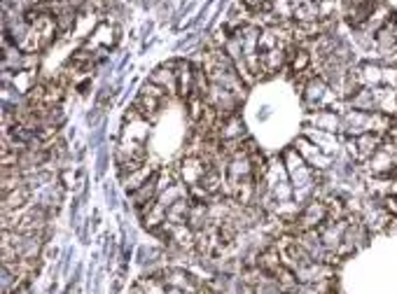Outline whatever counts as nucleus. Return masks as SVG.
Here are the masks:
<instances>
[{
	"label": "nucleus",
	"instance_id": "1",
	"mask_svg": "<svg viewBox=\"0 0 397 294\" xmlns=\"http://www.w3.org/2000/svg\"><path fill=\"white\" fill-rule=\"evenodd\" d=\"M301 96H304L306 108L311 110V113H315V110H334L341 101L339 94H336L332 87H329L327 79H322L320 75L308 77Z\"/></svg>",
	"mask_w": 397,
	"mask_h": 294
},
{
	"label": "nucleus",
	"instance_id": "2",
	"mask_svg": "<svg viewBox=\"0 0 397 294\" xmlns=\"http://www.w3.org/2000/svg\"><path fill=\"white\" fill-rule=\"evenodd\" d=\"M285 171L290 175V182L295 189H308L313 187V182L318 180V171L313 166H308V161L297 152V147H288L283 154Z\"/></svg>",
	"mask_w": 397,
	"mask_h": 294
},
{
	"label": "nucleus",
	"instance_id": "3",
	"mask_svg": "<svg viewBox=\"0 0 397 294\" xmlns=\"http://www.w3.org/2000/svg\"><path fill=\"white\" fill-rule=\"evenodd\" d=\"M166 96H168V94L161 89V87H157V84L148 79V82L143 84V89L138 91V96L134 98V106H131V110L141 115L143 120L154 122L159 117L161 108H164Z\"/></svg>",
	"mask_w": 397,
	"mask_h": 294
},
{
	"label": "nucleus",
	"instance_id": "4",
	"mask_svg": "<svg viewBox=\"0 0 397 294\" xmlns=\"http://www.w3.org/2000/svg\"><path fill=\"white\" fill-rule=\"evenodd\" d=\"M367 173L374 178H395L397 171V147L391 143H384L370 159L365 161Z\"/></svg>",
	"mask_w": 397,
	"mask_h": 294
},
{
	"label": "nucleus",
	"instance_id": "5",
	"mask_svg": "<svg viewBox=\"0 0 397 294\" xmlns=\"http://www.w3.org/2000/svg\"><path fill=\"white\" fill-rule=\"evenodd\" d=\"M329 219V210H327V203L322 201V198H308L304 203V208L299 210L297 215V222L292 224V229L295 231H308V229H320L322 224H325Z\"/></svg>",
	"mask_w": 397,
	"mask_h": 294
},
{
	"label": "nucleus",
	"instance_id": "6",
	"mask_svg": "<svg viewBox=\"0 0 397 294\" xmlns=\"http://www.w3.org/2000/svg\"><path fill=\"white\" fill-rule=\"evenodd\" d=\"M210 166H215V161L210 157H206V154H187L178 164V178L180 182H185L187 187L198 185Z\"/></svg>",
	"mask_w": 397,
	"mask_h": 294
},
{
	"label": "nucleus",
	"instance_id": "7",
	"mask_svg": "<svg viewBox=\"0 0 397 294\" xmlns=\"http://www.w3.org/2000/svg\"><path fill=\"white\" fill-rule=\"evenodd\" d=\"M381 145H384V136H381V134H374V131H367V134H360V136L346 138L348 154H351L353 159L363 161V164L372 157L374 152L379 150Z\"/></svg>",
	"mask_w": 397,
	"mask_h": 294
},
{
	"label": "nucleus",
	"instance_id": "8",
	"mask_svg": "<svg viewBox=\"0 0 397 294\" xmlns=\"http://www.w3.org/2000/svg\"><path fill=\"white\" fill-rule=\"evenodd\" d=\"M148 134H150V122L143 120L141 115L129 110L127 120H124V131L120 143L124 145H145L148 143Z\"/></svg>",
	"mask_w": 397,
	"mask_h": 294
},
{
	"label": "nucleus",
	"instance_id": "9",
	"mask_svg": "<svg viewBox=\"0 0 397 294\" xmlns=\"http://www.w3.org/2000/svg\"><path fill=\"white\" fill-rule=\"evenodd\" d=\"M348 229V219H327L325 224L320 226V238H322V245H325L329 253L339 257V248L344 243V234Z\"/></svg>",
	"mask_w": 397,
	"mask_h": 294
},
{
	"label": "nucleus",
	"instance_id": "10",
	"mask_svg": "<svg viewBox=\"0 0 397 294\" xmlns=\"http://www.w3.org/2000/svg\"><path fill=\"white\" fill-rule=\"evenodd\" d=\"M363 222H365V226L370 231H384L386 226L393 222V215L384 208V203H381V198H379V201L365 203V208H363Z\"/></svg>",
	"mask_w": 397,
	"mask_h": 294
},
{
	"label": "nucleus",
	"instance_id": "11",
	"mask_svg": "<svg viewBox=\"0 0 397 294\" xmlns=\"http://www.w3.org/2000/svg\"><path fill=\"white\" fill-rule=\"evenodd\" d=\"M297 147V152L308 161V166H313L315 171H322V168H327L329 164H332V154H327V152H322L318 145L308 141L306 136H301L299 141L295 143Z\"/></svg>",
	"mask_w": 397,
	"mask_h": 294
},
{
	"label": "nucleus",
	"instance_id": "12",
	"mask_svg": "<svg viewBox=\"0 0 397 294\" xmlns=\"http://www.w3.org/2000/svg\"><path fill=\"white\" fill-rule=\"evenodd\" d=\"M161 278H164V283L168 285V288H178V290H185L189 294H198V290H201V283H198L194 276L185 274L182 269L161 271Z\"/></svg>",
	"mask_w": 397,
	"mask_h": 294
},
{
	"label": "nucleus",
	"instance_id": "13",
	"mask_svg": "<svg viewBox=\"0 0 397 294\" xmlns=\"http://www.w3.org/2000/svg\"><path fill=\"white\" fill-rule=\"evenodd\" d=\"M129 196H131V201H134V205H136L138 210L157 201V196H159V171L154 173L143 187H138L136 192H131Z\"/></svg>",
	"mask_w": 397,
	"mask_h": 294
},
{
	"label": "nucleus",
	"instance_id": "14",
	"mask_svg": "<svg viewBox=\"0 0 397 294\" xmlns=\"http://www.w3.org/2000/svg\"><path fill=\"white\" fill-rule=\"evenodd\" d=\"M173 68L178 72V96L187 101L194 94V65L187 61H173Z\"/></svg>",
	"mask_w": 397,
	"mask_h": 294
},
{
	"label": "nucleus",
	"instance_id": "15",
	"mask_svg": "<svg viewBox=\"0 0 397 294\" xmlns=\"http://www.w3.org/2000/svg\"><path fill=\"white\" fill-rule=\"evenodd\" d=\"M288 47L290 45H278L276 49H269L262 54V75H274L288 63Z\"/></svg>",
	"mask_w": 397,
	"mask_h": 294
},
{
	"label": "nucleus",
	"instance_id": "16",
	"mask_svg": "<svg viewBox=\"0 0 397 294\" xmlns=\"http://www.w3.org/2000/svg\"><path fill=\"white\" fill-rule=\"evenodd\" d=\"M150 82H154L157 87H161L168 96H173V94H178V72H175L173 63H166L157 68L150 75Z\"/></svg>",
	"mask_w": 397,
	"mask_h": 294
},
{
	"label": "nucleus",
	"instance_id": "17",
	"mask_svg": "<svg viewBox=\"0 0 397 294\" xmlns=\"http://www.w3.org/2000/svg\"><path fill=\"white\" fill-rule=\"evenodd\" d=\"M308 122H311L315 129L327 131V134H336V131L344 127V120L334 110H315V113L308 115Z\"/></svg>",
	"mask_w": 397,
	"mask_h": 294
},
{
	"label": "nucleus",
	"instance_id": "18",
	"mask_svg": "<svg viewBox=\"0 0 397 294\" xmlns=\"http://www.w3.org/2000/svg\"><path fill=\"white\" fill-rule=\"evenodd\" d=\"M117 35H120V31H117L115 24H110V21H101V24L96 26V31H94L92 38H89V49L92 47L110 49L117 42Z\"/></svg>",
	"mask_w": 397,
	"mask_h": 294
},
{
	"label": "nucleus",
	"instance_id": "19",
	"mask_svg": "<svg viewBox=\"0 0 397 294\" xmlns=\"http://www.w3.org/2000/svg\"><path fill=\"white\" fill-rule=\"evenodd\" d=\"M31 196H33V189L26 185H21L17 189H12V192H7L3 194V212L7 210H24L28 208V201H31Z\"/></svg>",
	"mask_w": 397,
	"mask_h": 294
},
{
	"label": "nucleus",
	"instance_id": "20",
	"mask_svg": "<svg viewBox=\"0 0 397 294\" xmlns=\"http://www.w3.org/2000/svg\"><path fill=\"white\" fill-rule=\"evenodd\" d=\"M157 173V168H154L152 164H148V161H145V164L141 166V168H136V171H131V173H124L122 175V185H124V189H127V192L131 194V192H136L138 187H143L145 182H148L152 175Z\"/></svg>",
	"mask_w": 397,
	"mask_h": 294
},
{
	"label": "nucleus",
	"instance_id": "21",
	"mask_svg": "<svg viewBox=\"0 0 397 294\" xmlns=\"http://www.w3.org/2000/svg\"><path fill=\"white\" fill-rule=\"evenodd\" d=\"M257 267H260V271L264 276L274 278L276 271L283 267V260H281V253L276 250V245H269L264 248L260 255H257Z\"/></svg>",
	"mask_w": 397,
	"mask_h": 294
},
{
	"label": "nucleus",
	"instance_id": "22",
	"mask_svg": "<svg viewBox=\"0 0 397 294\" xmlns=\"http://www.w3.org/2000/svg\"><path fill=\"white\" fill-rule=\"evenodd\" d=\"M358 75H360V84L363 87H370V89L384 87V65L363 63V65H358Z\"/></svg>",
	"mask_w": 397,
	"mask_h": 294
},
{
	"label": "nucleus",
	"instance_id": "23",
	"mask_svg": "<svg viewBox=\"0 0 397 294\" xmlns=\"http://www.w3.org/2000/svg\"><path fill=\"white\" fill-rule=\"evenodd\" d=\"M377 110L388 117H397V89L395 87H379L377 89Z\"/></svg>",
	"mask_w": 397,
	"mask_h": 294
},
{
	"label": "nucleus",
	"instance_id": "24",
	"mask_svg": "<svg viewBox=\"0 0 397 294\" xmlns=\"http://www.w3.org/2000/svg\"><path fill=\"white\" fill-rule=\"evenodd\" d=\"M192 198H180V201H175L173 205H168L166 208V222L171 224H187L189 219V210H192Z\"/></svg>",
	"mask_w": 397,
	"mask_h": 294
},
{
	"label": "nucleus",
	"instance_id": "25",
	"mask_svg": "<svg viewBox=\"0 0 397 294\" xmlns=\"http://www.w3.org/2000/svg\"><path fill=\"white\" fill-rule=\"evenodd\" d=\"M351 110H363V113H374L377 110V89H370V87H363L355 96L348 98Z\"/></svg>",
	"mask_w": 397,
	"mask_h": 294
},
{
	"label": "nucleus",
	"instance_id": "26",
	"mask_svg": "<svg viewBox=\"0 0 397 294\" xmlns=\"http://www.w3.org/2000/svg\"><path fill=\"white\" fill-rule=\"evenodd\" d=\"M185 108H187V117H189V122L192 124H198L206 117V113H208V101H206L203 96H198V94L194 91L192 96H189L185 101Z\"/></svg>",
	"mask_w": 397,
	"mask_h": 294
},
{
	"label": "nucleus",
	"instance_id": "27",
	"mask_svg": "<svg viewBox=\"0 0 397 294\" xmlns=\"http://www.w3.org/2000/svg\"><path fill=\"white\" fill-rule=\"evenodd\" d=\"M208 222H210V217H208V201H194L192 203V210H189L187 224L192 226L194 231H201Z\"/></svg>",
	"mask_w": 397,
	"mask_h": 294
},
{
	"label": "nucleus",
	"instance_id": "28",
	"mask_svg": "<svg viewBox=\"0 0 397 294\" xmlns=\"http://www.w3.org/2000/svg\"><path fill=\"white\" fill-rule=\"evenodd\" d=\"M138 288L143 294H168V285L161 276H145L138 281Z\"/></svg>",
	"mask_w": 397,
	"mask_h": 294
},
{
	"label": "nucleus",
	"instance_id": "29",
	"mask_svg": "<svg viewBox=\"0 0 397 294\" xmlns=\"http://www.w3.org/2000/svg\"><path fill=\"white\" fill-rule=\"evenodd\" d=\"M12 87H14V91L28 94L35 87V70H17L12 75Z\"/></svg>",
	"mask_w": 397,
	"mask_h": 294
},
{
	"label": "nucleus",
	"instance_id": "30",
	"mask_svg": "<svg viewBox=\"0 0 397 294\" xmlns=\"http://www.w3.org/2000/svg\"><path fill=\"white\" fill-rule=\"evenodd\" d=\"M381 203H384V208L391 212L393 217H397V194H395V192L381 196Z\"/></svg>",
	"mask_w": 397,
	"mask_h": 294
},
{
	"label": "nucleus",
	"instance_id": "31",
	"mask_svg": "<svg viewBox=\"0 0 397 294\" xmlns=\"http://www.w3.org/2000/svg\"><path fill=\"white\" fill-rule=\"evenodd\" d=\"M244 3H246L253 12H260V10H264V7L269 5V0H244Z\"/></svg>",
	"mask_w": 397,
	"mask_h": 294
},
{
	"label": "nucleus",
	"instance_id": "32",
	"mask_svg": "<svg viewBox=\"0 0 397 294\" xmlns=\"http://www.w3.org/2000/svg\"><path fill=\"white\" fill-rule=\"evenodd\" d=\"M168 294H189L185 290H178V288H168Z\"/></svg>",
	"mask_w": 397,
	"mask_h": 294
},
{
	"label": "nucleus",
	"instance_id": "33",
	"mask_svg": "<svg viewBox=\"0 0 397 294\" xmlns=\"http://www.w3.org/2000/svg\"><path fill=\"white\" fill-rule=\"evenodd\" d=\"M391 26H393V33H395V40H397V17H393Z\"/></svg>",
	"mask_w": 397,
	"mask_h": 294
}]
</instances>
